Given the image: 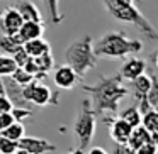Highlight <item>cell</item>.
Returning <instances> with one entry per match:
<instances>
[{"label":"cell","mask_w":158,"mask_h":154,"mask_svg":"<svg viewBox=\"0 0 158 154\" xmlns=\"http://www.w3.org/2000/svg\"><path fill=\"white\" fill-rule=\"evenodd\" d=\"M12 115H14L15 120H19V122H22L24 119H27V117H32V109H29V107H12Z\"/></svg>","instance_id":"27"},{"label":"cell","mask_w":158,"mask_h":154,"mask_svg":"<svg viewBox=\"0 0 158 154\" xmlns=\"http://www.w3.org/2000/svg\"><path fill=\"white\" fill-rule=\"evenodd\" d=\"M83 92L90 95L92 109L100 117V120H107L116 117L119 112V103L129 90L123 85V76H109V78H99L92 85H83Z\"/></svg>","instance_id":"1"},{"label":"cell","mask_w":158,"mask_h":154,"mask_svg":"<svg viewBox=\"0 0 158 154\" xmlns=\"http://www.w3.org/2000/svg\"><path fill=\"white\" fill-rule=\"evenodd\" d=\"M24 49L32 56V58H36V56H41V54H44V53H49L51 51V46H49L43 38H36V39H31V41H26Z\"/></svg>","instance_id":"17"},{"label":"cell","mask_w":158,"mask_h":154,"mask_svg":"<svg viewBox=\"0 0 158 154\" xmlns=\"http://www.w3.org/2000/svg\"><path fill=\"white\" fill-rule=\"evenodd\" d=\"M19 149L26 154H44V152H55L56 146L53 142L41 137H22L19 140Z\"/></svg>","instance_id":"9"},{"label":"cell","mask_w":158,"mask_h":154,"mask_svg":"<svg viewBox=\"0 0 158 154\" xmlns=\"http://www.w3.org/2000/svg\"><path fill=\"white\" fill-rule=\"evenodd\" d=\"M17 68L19 66H17V63H15L14 56H10V54L0 56V76H10Z\"/></svg>","instance_id":"20"},{"label":"cell","mask_w":158,"mask_h":154,"mask_svg":"<svg viewBox=\"0 0 158 154\" xmlns=\"http://www.w3.org/2000/svg\"><path fill=\"white\" fill-rule=\"evenodd\" d=\"M141 124H143L151 134L158 132V110L151 109V110H148L146 113H143V122Z\"/></svg>","instance_id":"25"},{"label":"cell","mask_w":158,"mask_h":154,"mask_svg":"<svg viewBox=\"0 0 158 154\" xmlns=\"http://www.w3.org/2000/svg\"><path fill=\"white\" fill-rule=\"evenodd\" d=\"M22 24H24V19L17 7H9L0 14V31L4 34H17Z\"/></svg>","instance_id":"10"},{"label":"cell","mask_w":158,"mask_h":154,"mask_svg":"<svg viewBox=\"0 0 158 154\" xmlns=\"http://www.w3.org/2000/svg\"><path fill=\"white\" fill-rule=\"evenodd\" d=\"M131 92L136 100V105L139 107L141 113H146L148 110H151L150 102H148V92L151 88V75L150 73H143L138 78L131 80Z\"/></svg>","instance_id":"7"},{"label":"cell","mask_w":158,"mask_h":154,"mask_svg":"<svg viewBox=\"0 0 158 154\" xmlns=\"http://www.w3.org/2000/svg\"><path fill=\"white\" fill-rule=\"evenodd\" d=\"M17 10L21 12V15H22L24 21H34V22L44 24V19H43L41 10L36 7V4H32L31 0H19Z\"/></svg>","instance_id":"15"},{"label":"cell","mask_w":158,"mask_h":154,"mask_svg":"<svg viewBox=\"0 0 158 154\" xmlns=\"http://www.w3.org/2000/svg\"><path fill=\"white\" fill-rule=\"evenodd\" d=\"M89 152H90V154H106L107 151H106V149H102V147H90Z\"/></svg>","instance_id":"32"},{"label":"cell","mask_w":158,"mask_h":154,"mask_svg":"<svg viewBox=\"0 0 158 154\" xmlns=\"http://www.w3.org/2000/svg\"><path fill=\"white\" fill-rule=\"evenodd\" d=\"M104 7H106V10L109 12L116 21L134 26L138 31L143 32V34L146 36L148 39H151V41H156L158 39L156 29H155L153 24L139 12V9L134 5V2H131V0H104Z\"/></svg>","instance_id":"3"},{"label":"cell","mask_w":158,"mask_h":154,"mask_svg":"<svg viewBox=\"0 0 158 154\" xmlns=\"http://www.w3.org/2000/svg\"><path fill=\"white\" fill-rule=\"evenodd\" d=\"M12 107H14V103H12V100L9 98V95H0V113L10 112Z\"/></svg>","instance_id":"31"},{"label":"cell","mask_w":158,"mask_h":154,"mask_svg":"<svg viewBox=\"0 0 158 154\" xmlns=\"http://www.w3.org/2000/svg\"><path fill=\"white\" fill-rule=\"evenodd\" d=\"M143 73H146V61H144V59H139V58H129L123 65L119 75L123 76V80L131 81V80L138 78V76L143 75Z\"/></svg>","instance_id":"12"},{"label":"cell","mask_w":158,"mask_h":154,"mask_svg":"<svg viewBox=\"0 0 158 154\" xmlns=\"http://www.w3.org/2000/svg\"><path fill=\"white\" fill-rule=\"evenodd\" d=\"M15 119L14 115H12V112H4V113H0V132L2 130H5L10 124H14Z\"/></svg>","instance_id":"29"},{"label":"cell","mask_w":158,"mask_h":154,"mask_svg":"<svg viewBox=\"0 0 158 154\" xmlns=\"http://www.w3.org/2000/svg\"><path fill=\"white\" fill-rule=\"evenodd\" d=\"M34 61H36V65H38V68L41 73H48L55 68V59H53L51 51L44 53V54H41V56H36Z\"/></svg>","instance_id":"24"},{"label":"cell","mask_w":158,"mask_h":154,"mask_svg":"<svg viewBox=\"0 0 158 154\" xmlns=\"http://www.w3.org/2000/svg\"><path fill=\"white\" fill-rule=\"evenodd\" d=\"M104 122L107 124V127H109V134H110V139L114 140L116 144H127V140H129V136L131 132H133L134 127L131 125V124H127L124 119H121V117H110V119L104 120Z\"/></svg>","instance_id":"8"},{"label":"cell","mask_w":158,"mask_h":154,"mask_svg":"<svg viewBox=\"0 0 158 154\" xmlns=\"http://www.w3.org/2000/svg\"><path fill=\"white\" fill-rule=\"evenodd\" d=\"M119 117L124 119L127 124H131L133 127L141 125V122H143V113H141V110L138 105H131V107H127V109H124L123 112L119 113Z\"/></svg>","instance_id":"18"},{"label":"cell","mask_w":158,"mask_h":154,"mask_svg":"<svg viewBox=\"0 0 158 154\" xmlns=\"http://www.w3.org/2000/svg\"><path fill=\"white\" fill-rule=\"evenodd\" d=\"M10 76H12V78H14L21 86H26V85H29L31 81H34V80H36V76L32 75V73H29L26 68H22V66H19V68L15 69V71L12 73Z\"/></svg>","instance_id":"26"},{"label":"cell","mask_w":158,"mask_h":154,"mask_svg":"<svg viewBox=\"0 0 158 154\" xmlns=\"http://www.w3.org/2000/svg\"><path fill=\"white\" fill-rule=\"evenodd\" d=\"M148 140H151V132L141 124V125H138L133 129V132H131V136H129V140H127V146L131 147L133 152H138L139 147L143 146L144 142H148Z\"/></svg>","instance_id":"14"},{"label":"cell","mask_w":158,"mask_h":154,"mask_svg":"<svg viewBox=\"0 0 158 154\" xmlns=\"http://www.w3.org/2000/svg\"><path fill=\"white\" fill-rule=\"evenodd\" d=\"M151 137H153V140H155V144H156V149H158V132H155V134H151Z\"/></svg>","instance_id":"33"},{"label":"cell","mask_w":158,"mask_h":154,"mask_svg":"<svg viewBox=\"0 0 158 154\" xmlns=\"http://www.w3.org/2000/svg\"><path fill=\"white\" fill-rule=\"evenodd\" d=\"M49 12V19H51L53 24H61L65 15H63L61 9H60V0H43Z\"/></svg>","instance_id":"19"},{"label":"cell","mask_w":158,"mask_h":154,"mask_svg":"<svg viewBox=\"0 0 158 154\" xmlns=\"http://www.w3.org/2000/svg\"><path fill=\"white\" fill-rule=\"evenodd\" d=\"M24 48V41L19 38V34H0V51L4 54L14 56L19 49Z\"/></svg>","instance_id":"13"},{"label":"cell","mask_w":158,"mask_h":154,"mask_svg":"<svg viewBox=\"0 0 158 154\" xmlns=\"http://www.w3.org/2000/svg\"><path fill=\"white\" fill-rule=\"evenodd\" d=\"M97 59L99 56L95 54L94 49V41L90 36H83V38L73 41L68 48L65 49V61L66 65H70L80 78L87 75L90 69H94L97 66Z\"/></svg>","instance_id":"4"},{"label":"cell","mask_w":158,"mask_h":154,"mask_svg":"<svg viewBox=\"0 0 158 154\" xmlns=\"http://www.w3.org/2000/svg\"><path fill=\"white\" fill-rule=\"evenodd\" d=\"M19 151V140L9 139L0 132V154H15Z\"/></svg>","instance_id":"22"},{"label":"cell","mask_w":158,"mask_h":154,"mask_svg":"<svg viewBox=\"0 0 158 154\" xmlns=\"http://www.w3.org/2000/svg\"><path fill=\"white\" fill-rule=\"evenodd\" d=\"M78 80H80L78 73L70 65L58 66L55 69V73H53V81H55V85L58 88H63V90H72L78 83Z\"/></svg>","instance_id":"11"},{"label":"cell","mask_w":158,"mask_h":154,"mask_svg":"<svg viewBox=\"0 0 158 154\" xmlns=\"http://www.w3.org/2000/svg\"><path fill=\"white\" fill-rule=\"evenodd\" d=\"M151 88L148 92V102H150V107L155 110H158V73L156 69H151Z\"/></svg>","instance_id":"21"},{"label":"cell","mask_w":158,"mask_h":154,"mask_svg":"<svg viewBox=\"0 0 158 154\" xmlns=\"http://www.w3.org/2000/svg\"><path fill=\"white\" fill-rule=\"evenodd\" d=\"M94 49L99 58L104 59H124L127 56H136L143 51V42L139 39H131L124 31H112L104 34L94 42Z\"/></svg>","instance_id":"2"},{"label":"cell","mask_w":158,"mask_h":154,"mask_svg":"<svg viewBox=\"0 0 158 154\" xmlns=\"http://www.w3.org/2000/svg\"><path fill=\"white\" fill-rule=\"evenodd\" d=\"M22 97L27 103L36 107H48V105H58L60 95L48 88L43 81L34 80L29 85L22 86Z\"/></svg>","instance_id":"6"},{"label":"cell","mask_w":158,"mask_h":154,"mask_svg":"<svg viewBox=\"0 0 158 154\" xmlns=\"http://www.w3.org/2000/svg\"><path fill=\"white\" fill-rule=\"evenodd\" d=\"M31 58H32V56L29 54V53L26 51L24 48L19 49V51L14 54V59H15V63H17V66H26V65H27V61H29Z\"/></svg>","instance_id":"28"},{"label":"cell","mask_w":158,"mask_h":154,"mask_svg":"<svg viewBox=\"0 0 158 154\" xmlns=\"http://www.w3.org/2000/svg\"><path fill=\"white\" fill-rule=\"evenodd\" d=\"M138 152H141V154H153V152H158V149H156V144H155L153 137H151V140H148V142H144L143 146L139 147V151H138Z\"/></svg>","instance_id":"30"},{"label":"cell","mask_w":158,"mask_h":154,"mask_svg":"<svg viewBox=\"0 0 158 154\" xmlns=\"http://www.w3.org/2000/svg\"><path fill=\"white\" fill-rule=\"evenodd\" d=\"M19 38L22 41H31V39H36V38H43L44 34V27H43L41 22H34V21H24L22 27L19 29Z\"/></svg>","instance_id":"16"},{"label":"cell","mask_w":158,"mask_h":154,"mask_svg":"<svg viewBox=\"0 0 158 154\" xmlns=\"http://www.w3.org/2000/svg\"><path fill=\"white\" fill-rule=\"evenodd\" d=\"M2 134H4L5 137H9V139L21 140L22 137H24L26 130H24V125H22V122L15 120V122H14V124H10V125H9L5 130H2Z\"/></svg>","instance_id":"23"},{"label":"cell","mask_w":158,"mask_h":154,"mask_svg":"<svg viewBox=\"0 0 158 154\" xmlns=\"http://www.w3.org/2000/svg\"><path fill=\"white\" fill-rule=\"evenodd\" d=\"M95 127H97V113L92 109L90 98H85L82 102V109H80L78 115L75 119V124H73V134L78 140V152L89 151V146L92 142L94 136H95Z\"/></svg>","instance_id":"5"},{"label":"cell","mask_w":158,"mask_h":154,"mask_svg":"<svg viewBox=\"0 0 158 154\" xmlns=\"http://www.w3.org/2000/svg\"><path fill=\"white\" fill-rule=\"evenodd\" d=\"M131 2H134V4H138V2H141V0H131Z\"/></svg>","instance_id":"34"}]
</instances>
